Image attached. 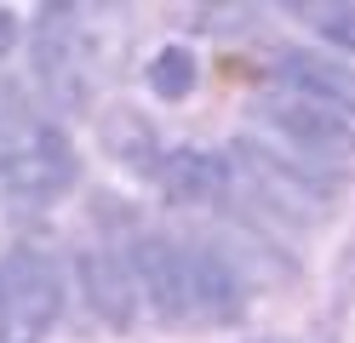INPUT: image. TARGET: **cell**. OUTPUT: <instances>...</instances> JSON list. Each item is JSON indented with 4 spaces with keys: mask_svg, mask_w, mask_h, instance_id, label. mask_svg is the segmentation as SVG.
<instances>
[{
    "mask_svg": "<svg viewBox=\"0 0 355 343\" xmlns=\"http://www.w3.org/2000/svg\"><path fill=\"white\" fill-rule=\"evenodd\" d=\"M252 137L263 149L286 155L293 166L327 177V183L355 177V126H349V114L327 109L321 98H309V91L286 86V80H270L258 91Z\"/></svg>",
    "mask_w": 355,
    "mask_h": 343,
    "instance_id": "cell-1",
    "label": "cell"
},
{
    "mask_svg": "<svg viewBox=\"0 0 355 343\" xmlns=\"http://www.w3.org/2000/svg\"><path fill=\"white\" fill-rule=\"evenodd\" d=\"M29 63H35V86L46 98L52 114H80L92 103V46H86V12L80 6H40L35 29H29Z\"/></svg>",
    "mask_w": 355,
    "mask_h": 343,
    "instance_id": "cell-2",
    "label": "cell"
},
{
    "mask_svg": "<svg viewBox=\"0 0 355 343\" xmlns=\"http://www.w3.org/2000/svg\"><path fill=\"white\" fill-rule=\"evenodd\" d=\"M230 160H235V172L247 177L252 200H258L252 212H270V218H281V223H304V229H315V223L332 212L338 183H327V177H315V172L293 166L286 155L263 149L252 132L230 137Z\"/></svg>",
    "mask_w": 355,
    "mask_h": 343,
    "instance_id": "cell-3",
    "label": "cell"
},
{
    "mask_svg": "<svg viewBox=\"0 0 355 343\" xmlns=\"http://www.w3.org/2000/svg\"><path fill=\"white\" fill-rule=\"evenodd\" d=\"M75 166L80 160L69 149V137L46 121H29L0 149V189L17 212H40V206H52L75 189Z\"/></svg>",
    "mask_w": 355,
    "mask_h": 343,
    "instance_id": "cell-4",
    "label": "cell"
},
{
    "mask_svg": "<svg viewBox=\"0 0 355 343\" xmlns=\"http://www.w3.org/2000/svg\"><path fill=\"white\" fill-rule=\"evenodd\" d=\"M63 315V274L46 252L17 246L0 263V343H46Z\"/></svg>",
    "mask_w": 355,
    "mask_h": 343,
    "instance_id": "cell-5",
    "label": "cell"
},
{
    "mask_svg": "<svg viewBox=\"0 0 355 343\" xmlns=\"http://www.w3.org/2000/svg\"><path fill=\"white\" fill-rule=\"evenodd\" d=\"M184 240V286H189V320L201 326H235L247 315V281L235 274V263L224 258L207 229L201 235H178Z\"/></svg>",
    "mask_w": 355,
    "mask_h": 343,
    "instance_id": "cell-6",
    "label": "cell"
},
{
    "mask_svg": "<svg viewBox=\"0 0 355 343\" xmlns=\"http://www.w3.org/2000/svg\"><path fill=\"white\" fill-rule=\"evenodd\" d=\"M132 281H138V304H149V315L161 326H184L189 320V286H184V240L166 229H144L126 246Z\"/></svg>",
    "mask_w": 355,
    "mask_h": 343,
    "instance_id": "cell-7",
    "label": "cell"
},
{
    "mask_svg": "<svg viewBox=\"0 0 355 343\" xmlns=\"http://www.w3.org/2000/svg\"><path fill=\"white\" fill-rule=\"evenodd\" d=\"M155 183H161V195L172 206H218V212H230V200H235V166H230V155L201 149V143L166 149Z\"/></svg>",
    "mask_w": 355,
    "mask_h": 343,
    "instance_id": "cell-8",
    "label": "cell"
},
{
    "mask_svg": "<svg viewBox=\"0 0 355 343\" xmlns=\"http://www.w3.org/2000/svg\"><path fill=\"white\" fill-rule=\"evenodd\" d=\"M80 286H86V304H92V315L103 320V326L126 332L132 320H138V281H132V263L121 246H86L80 258Z\"/></svg>",
    "mask_w": 355,
    "mask_h": 343,
    "instance_id": "cell-9",
    "label": "cell"
},
{
    "mask_svg": "<svg viewBox=\"0 0 355 343\" xmlns=\"http://www.w3.org/2000/svg\"><path fill=\"white\" fill-rule=\"evenodd\" d=\"M207 235L224 246V258L235 263V274L247 286L252 281L258 286H286V281H293V258H286V252L258 229V218H218Z\"/></svg>",
    "mask_w": 355,
    "mask_h": 343,
    "instance_id": "cell-10",
    "label": "cell"
},
{
    "mask_svg": "<svg viewBox=\"0 0 355 343\" xmlns=\"http://www.w3.org/2000/svg\"><path fill=\"white\" fill-rule=\"evenodd\" d=\"M275 69H281L275 80L309 91V98H321L327 109H338V114H349V121H355V63H349V58L304 52V46H293V52L275 58Z\"/></svg>",
    "mask_w": 355,
    "mask_h": 343,
    "instance_id": "cell-11",
    "label": "cell"
},
{
    "mask_svg": "<svg viewBox=\"0 0 355 343\" xmlns=\"http://www.w3.org/2000/svg\"><path fill=\"white\" fill-rule=\"evenodd\" d=\"M98 143L103 155L115 160V166L126 172H138V177H155L161 172V132H155V121L144 109H132V103H115V109H103V121H98Z\"/></svg>",
    "mask_w": 355,
    "mask_h": 343,
    "instance_id": "cell-12",
    "label": "cell"
},
{
    "mask_svg": "<svg viewBox=\"0 0 355 343\" xmlns=\"http://www.w3.org/2000/svg\"><path fill=\"white\" fill-rule=\"evenodd\" d=\"M286 12H293L298 23H309L332 52L355 58V0H293Z\"/></svg>",
    "mask_w": 355,
    "mask_h": 343,
    "instance_id": "cell-13",
    "label": "cell"
},
{
    "mask_svg": "<svg viewBox=\"0 0 355 343\" xmlns=\"http://www.w3.org/2000/svg\"><path fill=\"white\" fill-rule=\"evenodd\" d=\"M195 80H201V63H195L189 46H161V52L149 58V91L161 103H184Z\"/></svg>",
    "mask_w": 355,
    "mask_h": 343,
    "instance_id": "cell-14",
    "label": "cell"
},
{
    "mask_svg": "<svg viewBox=\"0 0 355 343\" xmlns=\"http://www.w3.org/2000/svg\"><path fill=\"white\" fill-rule=\"evenodd\" d=\"M349 297H355V240L344 246V263H338V274H332V304L349 309Z\"/></svg>",
    "mask_w": 355,
    "mask_h": 343,
    "instance_id": "cell-15",
    "label": "cell"
},
{
    "mask_svg": "<svg viewBox=\"0 0 355 343\" xmlns=\"http://www.w3.org/2000/svg\"><path fill=\"white\" fill-rule=\"evenodd\" d=\"M195 23H207V35H212V29L224 35V23H252V6H201Z\"/></svg>",
    "mask_w": 355,
    "mask_h": 343,
    "instance_id": "cell-16",
    "label": "cell"
},
{
    "mask_svg": "<svg viewBox=\"0 0 355 343\" xmlns=\"http://www.w3.org/2000/svg\"><path fill=\"white\" fill-rule=\"evenodd\" d=\"M17 35H24V29H17V12H12V6H0V58L17 46Z\"/></svg>",
    "mask_w": 355,
    "mask_h": 343,
    "instance_id": "cell-17",
    "label": "cell"
}]
</instances>
